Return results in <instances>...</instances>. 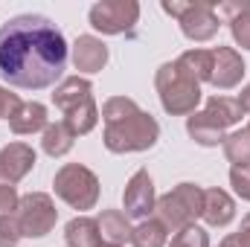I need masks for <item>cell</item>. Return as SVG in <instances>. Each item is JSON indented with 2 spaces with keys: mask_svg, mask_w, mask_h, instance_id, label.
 I'll list each match as a JSON object with an SVG mask.
<instances>
[{
  "mask_svg": "<svg viewBox=\"0 0 250 247\" xmlns=\"http://www.w3.org/2000/svg\"><path fill=\"white\" fill-rule=\"evenodd\" d=\"M181 21V29H184V35H187L189 41H209V38H215V32H218V15H215V6L212 3H207V0H195V3H187V9H184V15L178 18Z\"/></svg>",
  "mask_w": 250,
  "mask_h": 247,
  "instance_id": "9",
  "label": "cell"
},
{
  "mask_svg": "<svg viewBox=\"0 0 250 247\" xmlns=\"http://www.w3.org/2000/svg\"><path fill=\"white\" fill-rule=\"evenodd\" d=\"M123 204H125V215L131 218H148V212L154 209L157 198H154V181L146 169L134 172L131 181L125 184V192H123Z\"/></svg>",
  "mask_w": 250,
  "mask_h": 247,
  "instance_id": "10",
  "label": "cell"
},
{
  "mask_svg": "<svg viewBox=\"0 0 250 247\" xmlns=\"http://www.w3.org/2000/svg\"><path fill=\"white\" fill-rule=\"evenodd\" d=\"M204 114L218 125V128H224V131H227L230 125H236L242 117H245V111H242L239 99H230V96H209V99H207Z\"/></svg>",
  "mask_w": 250,
  "mask_h": 247,
  "instance_id": "19",
  "label": "cell"
},
{
  "mask_svg": "<svg viewBox=\"0 0 250 247\" xmlns=\"http://www.w3.org/2000/svg\"><path fill=\"white\" fill-rule=\"evenodd\" d=\"M21 108V99L18 93H9L6 87H0V120H9L15 111Z\"/></svg>",
  "mask_w": 250,
  "mask_h": 247,
  "instance_id": "30",
  "label": "cell"
},
{
  "mask_svg": "<svg viewBox=\"0 0 250 247\" xmlns=\"http://www.w3.org/2000/svg\"><path fill=\"white\" fill-rule=\"evenodd\" d=\"M53 105L64 114V123L70 125V131L76 137L90 134L99 123V111H96V102H93V87L82 76H67L56 84Z\"/></svg>",
  "mask_w": 250,
  "mask_h": 247,
  "instance_id": "3",
  "label": "cell"
},
{
  "mask_svg": "<svg viewBox=\"0 0 250 247\" xmlns=\"http://www.w3.org/2000/svg\"><path fill=\"white\" fill-rule=\"evenodd\" d=\"M73 64L79 73H99L108 64V47L96 35H79L73 44Z\"/></svg>",
  "mask_w": 250,
  "mask_h": 247,
  "instance_id": "13",
  "label": "cell"
},
{
  "mask_svg": "<svg viewBox=\"0 0 250 247\" xmlns=\"http://www.w3.org/2000/svg\"><path fill=\"white\" fill-rule=\"evenodd\" d=\"M53 189L73 209H93L96 201H99V181L82 163H64L62 169L56 172Z\"/></svg>",
  "mask_w": 250,
  "mask_h": 247,
  "instance_id": "6",
  "label": "cell"
},
{
  "mask_svg": "<svg viewBox=\"0 0 250 247\" xmlns=\"http://www.w3.org/2000/svg\"><path fill=\"white\" fill-rule=\"evenodd\" d=\"M221 145H224V154L233 163V169H250V134H248V128L227 134Z\"/></svg>",
  "mask_w": 250,
  "mask_h": 247,
  "instance_id": "22",
  "label": "cell"
},
{
  "mask_svg": "<svg viewBox=\"0 0 250 247\" xmlns=\"http://www.w3.org/2000/svg\"><path fill=\"white\" fill-rule=\"evenodd\" d=\"M67 67V41L44 15H18L0 26V76L12 87H53Z\"/></svg>",
  "mask_w": 250,
  "mask_h": 247,
  "instance_id": "1",
  "label": "cell"
},
{
  "mask_svg": "<svg viewBox=\"0 0 250 247\" xmlns=\"http://www.w3.org/2000/svg\"><path fill=\"white\" fill-rule=\"evenodd\" d=\"M230 184H233L239 198L250 201V169H233L230 172Z\"/></svg>",
  "mask_w": 250,
  "mask_h": 247,
  "instance_id": "29",
  "label": "cell"
},
{
  "mask_svg": "<svg viewBox=\"0 0 250 247\" xmlns=\"http://www.w3.org/2000/svg\"><path fill=\"white\" fill-rule=\"evenodd\" d=\"M239 105H242V111H250V84L242 87V93H239Z\"/></svg>",
  "mask_w": 250,
  "mask_h": 247,
  "instance_id": "31",
  "label": "cell"
},
{
  "mask_svg": "<svg viewBox=\"0 0 250 247\" xmlns=\"http://www.w3.org/2000/svg\"><path fill=\"white\" fill-rule=\"evenodd\" d=\"M73 140H76V134L70 131L67 123H50L47 128H44L41 148H44L50 157H64V154L73 148Z\"/></svg>",
  "mask_w": 250,
  "mask_h": 247,
  "instance_id": "21",
  "label": "cell"
},
{
  "mask_svg": "<svg viewBox=\"0 0 250 247\" xmlns=\"http://www.w3.org/2000/svg\"><path fill=\"white\" fill-rule=\"evenodd\" d=\"M18 204H21V198H18L15 186L12 184H0V215H15Z\"/></svg>",
  "mask_w": 250,
  "mask_h": 247,
  "instance_id": "27",
  "label": "cell"
},
{
  "mask_svg": "<svg viewBox=\"0 0 250 247\" xmlns=\"http://www.w3.org/2000/svg\"><path fill=\"white\" fill-rule=\"evenodd\" d=\"M102 120H105V145L114 154H131V151H146L157 143L160 125L151 114L140 111L134 99L114 96L102 105Z\"/></svg>",
  "mask_w": 250,
  "mask_h": 247,
  "instance_id": "2",
  "label": "cell"
},
{
  "mask_svg": "<svg viewBox=\"0 0 250 247\" xmlns=\"http://www.w3.org/2000/svg\"><path fill=\"white\" fill-rule=\"evenodd\" d=\"M23 236L18 230V221L15 215H0V247H18Z\"/></svg>",
  "mask_w": 250,
  "mask_h": 247,
  "instance_id": "26",
  "label": "cell"
},
{
  "mask_svg": "<svg viewBox=\"0 0 250 247\" xmlns=\"http://www.w3.org/2000/svg\"><path fill=\"white\" fill-rule=\"evenodd\" d=\"M64 239H67V245L70 247H102V236H99V224H96V218H84V215L67 221V227H64Z\"/></svg>",
  "mask_w": 250,
  "mask_h": 247,
  "instance_id": "18",
  "label": "cell"
},
{
  "mask_svg": "<svg viewBox=\"0 0 250 247\" xmlns=\"http://www.w3.org/2000/svg\"><path fill=\"white\" fill-rule=\"evenodd\" d=\"M169 247H209V236L207 230H201L198 224H189L184 230H178L172 236V245Z\"/></svg>",
  "mask_w": 250,
  "mask_h": 247,
  "instance_id": "25",
  "label": "cell"
},
{
  "mask_svg": "<svg viewBox=\"0 0 250 247\" xmlns=\"http://www.w3.org/2000/svg\"><path fill=\"white\" fill-rule=\"evenodd\" d=\"M178 64L187 70L195 82H209V73H212V50H187Z\"/></svg>",
  "mask_w": 250,
  "mask_h": 247,
  "instance_id": "24",
  "label": "cell"
},
{
  "mask_svg": "<svg viewBox=\"0 0 250 247\" xmlns=\"http://www.w3.org/2000/svg\"><path fill=\"white\" fill-rule=\"evenodd\" d=\"M245 76V62L233 47H215L212 50V73H209V84H215L218 90H230L242 82Z\"/></svg>",
  "mask_w": 250,
  "mask_h": 247,
  "instance_id": "12",
  "label": "cell"
},
{
  "mask_svg": "<svg viewBox=\"0 0 250 247\" xmlns=\"http://www.w3.org/2000/svg\"><path fill=\"white\" fill-rule=\"evenodd\" d=\"M218 247H250V212L242 218L239 233H230V236H227Z\"/></svg>",
  "mask_w": 250,
  "mask_h": 247,
  "instance_id": "28",
  "label": "cell"
},
{
  "mask_svg": "<svg viewBox=\"0 0 250 247\" xmlns=\"http://www.w3.org/2000/svg\"><path fill=\"white\" fill-rule=\"evenodd\" d=\"M140 21V3L134 0H102L90 6V26L102 35H120Z\"/></svg>",
  "mask_w": 250,
  "mask_h": 247,
  "instance_id": "8",
  "label": "cell"
},
{
  "mask_svg": "<svg viewBox=\"0 0 250 247\" xmlns=\"http://www.w3.org/2000/svg\"><path fill=\"white\" fill-rule=\"evenodd\" d=\"M154 87L160 93L166 114L184 117V114H195V108L201 105V82H195L178 62H166L157 70Z\"/></svg>",
  "mask_w": 250,
  "mask_h": 247,
  "instance_id": "4",
  "label": "cell"
},
{
  "mask_svg": "<svg viewBox=\"0 0 250 247\" xmlns=\"http://www.w3.org/2000/svg\"><path fill=\"white\" fill-rule=\"evenodd\" d=\"M47 108L41 102H21V108L9 117V128L15 134H35L47 128Z\"/></svg>",
  "mask_w": 250,
  "mask_h": 247,
  "instance_id": "17",
  "label": "cell"
},
{
  "mask_svg": "<svg viewBox=\"0 0 250 247\" xmlns=\"http://www.w3.org/2000/svg\"><path fill=\"white\" fill-rule=\"evenodd\" d=\"M154 212L166 230L178 233L189 224H195V218L204 212V189L198 184H178L172 192L157 198Z\"/></svg>",
  "mask_w": 250,
  "mask_h": 247,
  "instance_id": "5",
  "label": "cell"
},
{
  "mask_svg": "<svg viewBox=\"0 0 250 247\" xmlns=\"http://www.w3.org/2000/svg\"><path fill=\"white\" fill-rule=\"evenodd\" d=\"M15 221H18L21 236H26V239H44L56 227L59 209H56V204H53L50 195L29 192V195L21 198L18 209H15Z\"/></svg>",
  "mask_w": 250,
  "mask_h": 247,
  "instance_id": "7",
  "label": "cell"
},
{
  "mask_svg": "<svg viewBox=\"0 0 250 247\" xmlns=\"http://www.w3.org/2000/svg\"><path fill=\"white\" fill-rule=\"evenodd\" d=\"M35 166V151L26 143H9L0 148V184H18L23 181Z\"/></svg>",
  "mask_w": 250,
  "mask_h": 247,
  "instance_id": "11",
  "label": "cell"
},
{
  "mask_svg": "<svg viewBox=\"0 0 250 247\" xmlns=\"http://www.w3.org/2000/svg\"><path fill=\"white\" fill-rule=\"evenodd\" d=\"M187 131H189V137H192L198 145H207V148H212V145L224 143V137H227V134H224V128H218V125L212 123L204 111H201V114L195 111V114L189 117V120H187Z\"/></svg>",
  "mask_w": 250,
  "mask_h": 247,
  "instance_id": "20",
  "label": "cell"
},
{
  "mask_svg": "<svg viewBox=\"0 0 250 247\" xmlns=\"http://www.w3.org/2000/svg\"><path fill=\"white\" fill-rule=\"evenodd\" d=\"M204 221L209 227H227L236 218V204L224 189H204Z\"/></svg>",
  "mask_w": 250,
  "mask_h": 247,
  "instance_id": "14",
  "label": "cell"
},
{
  "mask_svg": "<svg viewBox=\"0 0 250 247\" xmlns=\"http://www.w3.org/2000/svg\"><path fill=\"white\" fill-rule=\"evenodd\" d=\"M102 247H114V245H102Z\"/></svg>",
  "mask_w": 250,
  "mask_h": 247,
  "instance_id": "32",
  "label": "cell"
},
{
  "mask_svg": "<svg viewBox=\"0 0 250 247\" xmlns=\"http://www.w3.org/2000/svg\"><path fill=\"white\" fill-rule=\"evenodd\" d=\"M96 224H99L102 242H108V245H114V247L131 242L134 227L128 224V215H125L123 209H102L99 218H96Z\"/></svg>",
  "mask_w": 250,
  "mask_h": 247,
  "instance_id": "15",
  "label": "cell"
},
{
  "mask_svg": "<svg viewBox=\"0 0 250 247\" xmlns=\"http://www.w3.org/2000/svg\"><path fill=\"white\" fill-rule=\"evenodd\" d=\"M248 134H250V125H248Z\"/></svg>",
  "mask_w": 250,
  "mask_h": 247,
  "instance_id": "33",
  "label": "cell"
},
{
  "mask_svg": "<svg viewBox=\"0 0 250 247\" xmlns=\"http://www.w3.org/2000/svg\"><path fill=\"white\" fill-rule=\"evenodd\" d=\"M215 9H218V15L227 18L236 44L245 47V50H250V0H242V3H221V6H215Z\"/></svg>",
  "mask_w": 250,
  "mask_h": 247,
  "instance_id": "16",
  "label": "cell"
},
{
  "mask_svg": "<svg viewBox=\"0 0 250 247\" xmlns=\"http://www.w3.org/2000/svg\"><path fill=\"white\" fill-rule=\"evenodd\" d=\"M166 236H169V230H166L157 218H146V221H140V224L134 227L131 245L134 247H163L166 245Z\"/></svg>",
  "mask_w": 250,
  "mask_h": 247,
  "instance_id": "23",
  "label": "cell"
}]
</instances>
